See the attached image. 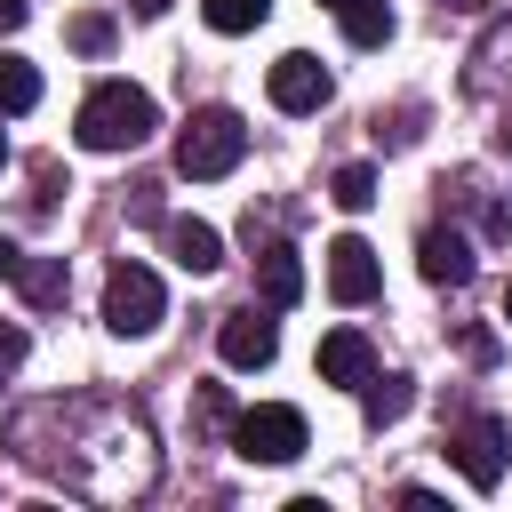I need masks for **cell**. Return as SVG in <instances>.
I'll return each instance as SVG.
<instances>
[{"label":"cell","mask_w":512,"mask_h":512,"mask_svg":"<svg viewBox=\"0 0 512 512\" xmlns=\"http://www.w3.org/2000/svg\"><path fill=\"white\" fill-rule=\"evenodd\" d=\"M24 416L56 432V448H24V464L48 472V480H64L72 496L120 504V496H144V488L160 480L152 432H144V416L120 408V400H40V408H24Z\"/></svg>","instance_id":"cell-1"},{"label":"cell","mask_w":512,"mask_h":512,"mask_svg":"<svg viewBox=\"0 0 512 512\" xmlns=\"http://www.w3.org/2000/svg\"><path fill=\"white\" fill-rule=\"evenodd\" d=\"M80 144L88 152H136L152 128H160V112H152V96L144 88H128V80H104V88H88V104H80Z\"/></svg>","instance_id":"cell-2"},{"label":"cell","mask_w":512,"mask_h":512,"mask_svg":"<svg viewBox=\"0 0 512 512\" xmlns=\"http://www.w3.org/2000/svg\"><path fill=\"white\" fill-rule=\"evenodd\" d=\"M240 152H248V120H240L232 104H200V112L184 120V136H176V168H184L192 184L232 176V168H240Z\"/></svg>","instance_id":"cell-3"},{"label":"cell","mask_w":512,"mask_h":512,"mask_svg":"<svg viewBox=\"0 0 512 512\" xmlns=\"http://www.w3.org/2000/svg\"><path fill=\"white\" fill-rule=\"evenodd\" d=\"M232 448H240L248 464H296V456H304V416L280 408V400L240 408V416H232Z\"/></svg>","instance_id":"cell-4"},{"label":"cell","mask_w":512,"mask_h":512,"mask_svg":"<svg viewBox=\"0 0 512 512\" xmlns=\"http://www.w3.org/2000/svg\"><path fill=\"white\" fill-rule=\"evenodd\" d=\"M160 312H168L160 280H152L144 264H112V280H104V328H112V336H152Z\"/></svg>","instance_id":"cell-5"},{"label":"cell","mask_w":512,"mask_h":512,"mask_svg":"<svg viewBox=\"0 0 512 512\" xmlns=\"http://www.w3.org/2000/svg\"><path fill=\"white\" fill-rule=\"evenodd\" d=\"M504 448H512L504 416H464V424L448 432V456H456V472H464L480 496H496V488H504Z\"/></svg>","instance_id":"cell-6"},{"label":"cell","mask_w":512,"mask_h":512,"mask_svg":"<svg viewBox=\"0 0 512 512\" xmlns=\"http://www.w3.org/2000/svg\"><path fill=\"white\" fill-rule=\"evenodd\" d=\"M216 352H224V368H264V360L280 352V320H272V304H264V312H256V304L224 312V328H216Z\"/></svg>","instance_id":"cell-7"},{"label":"cell","mask_w":512,"mask_h":512,"mask_svg":"<svg viewBox=\"0 0 512 512\" xmlns=\"http://www.w3.org/2000/svg\"><path fill=\"white\" fill-rule=\"evenodd\" d=\"M264 88H272V104H280V112H320V104L336 96L328 64H320V56H304V48H288V56L272 64V80H264Z\"/></svg>","instance_id":"cell-8"},{"label":"cell","mask_w":512,"mask_h":512,"mask_svg":"<svg viewBox=\"0 0 512 512\" xmlns=\"http://www.w3.org/2000/svg\"><path fill=\"white\" fill-rule=\"evenodd\" d=\"M328 288H336V304H368V296L384 288V272H376V248H368L360 232L328 240Z\"/></svg>","instance_id":"cell-9"},{"label":"cell","mask_w":512,"mask_h":512,"mask_svg":"<svg viewBox=\"0 0 512 512\" xmlns=\"http://www.w3.org/2000/svg\"><path fill=\"white\" fill-rule=\"evenodd\" d=\"M416 272H424L432 288H464V280H472V240H464L456 224H432V232L416 240Z\"/></svg>","instance_id":"cell-10"},{"label":"cell","mask_w":512,"mask_h":512,"mask_svg":"<svg viewBox=\"0 0 512 512\" xmlns=\"http://www.w3.org/2000/svg\"><path fill=\"white\" fill-rule=\"evenodd\" d=\"M320 376H328V384H344V392H360V384L376 376L368 336H360V328H328V336H320Z\"/></svg>","instance_id":"cell-11"},{"label":"cell","mask_w":512,"mask_h":512,"mask_svg":"<svg viewBox=\"0 0 512 512\" xmlns=\"http://www.w3.org/2000/svg\"><path fill=\"white\" fill-rule=\"evenodd\" d=\"M256 288H264V304H272V312H288V304L304 296V264H296V248L264 240V248H256Z\"/></svg>","instance_id":"cell-12"},{"label":"cell","mask_w":512,"mask_h":512,"mask_svg":"<svg viewBox=\"0 0 512 512\" xmlns=\"http://www.w3.org/2000/svg\"><path fill=\"white\" fill-rule=\"evenodd\" d=\"M168 248H176L184 272H216V264H224V232L200 224V216H176V224H168Z\"/></svg>","instance_id":"cell-13"},{"label":"cell","mask_w":512,"mask_h":512,"mask_svg":"<svg viewBox=\"0 0 512 512\" xmlns=\"http://www.w3.org/2000/svg\"><path fill=\"white\" fill-rule=\"evenodd\" d=\"M328 8H336V24H344L352 48H384L392 40V0H328Z\"/></svg>","instance_id":"cell-14"},{"label":"cell","mask_w":512,"mask_h":512,"mask_svg":"<svg viewBox=\"0 0 512 512\" xmlns=\"http://www.w3.org/2000/svg\"><path fill=\"white\" fill-rule=\"evenodd\" d=\"M16 288H24L32 312H48V304H64L72 272H64V256H24V264H16Z\"/></svg>","instance_id":"cell-15"},{"label":"cell","mask_w":512,"mask_h":512,"mask_svg":"<svg viewBox=\"0 0 512 512\" xmlns=\"http://www.w3.org/2000/svg\"><path fill=\"white\" fill-rule=\"evenodd\" d=\"M408 400H416V392H408V376H368V384H360V416H368L376 432H384V424H400V416H408Z\"/></svg>","instance_id":"cell-16"},{"label":"cell","mask_w":512,"mask_h":512,"mask_svg":"<svg viewBox=\"0 0 512 512\" xmlns=\"http://www.w3.org/2000/svg\"><path fill=\"white\" fill-rule=\"evenodd\" d=\"M440 192H456V200H464V208H472V216H480V232H488V240H504V232H512V216H504V208H496V200H488V184H480V176H472V168H464V176H448V184H440Z\"/></svg>","instance_id":"cell-17"},{"label":"cell","mask_w":512,"mask_h":512,"mask_svg":"<svg viewBox=\"0 0 512 512\" xmlns=\"http://www.w3.org/2000/svg\"><path fill=\"white\" fill-rule=\"evenodd\" d=\"M504 72H512V32H488V40H480V56H472V96H496V88H504Z\"/></svg>","instance_id":"cell-18"},{"label":"cell","mask_w":512,"mask_h":512,"mask_svg":"<svg viewBox=\"0 0 512 512\" xmlns=\"http://www.w3.org/2000/svg\"><path fill=\"white\" fill-rule=\"evenodd\" d=\"M40 104V72L24 56H0V112H32Z\"/></svg>","instance_id":"cell-19"},{"label":"cell","mask_w":512,"mask_h":512,"mask_svg":"<svg viewBox=\"0 0 512 512\" xmlns=\"http://www.w3.org/2000/svg\"><path fill=\"white\" fill-rule=\"evenodd\" d=\"M200 16H208V32H256L272 16V0H200Z\"/></svg>","instance_id":"cell-20"},{"label":"cell","mask_w":512,"mask_h":512,"mask_svg":"<svg viewBox=\"0 0 512 512\" xmlns=\"http://www.w3.org/2000/svg\"><path fill=\"white\" fill-rule=\"evenodd\" d=\"M328 200H336L344 216H360V208L376 200V168H360V160H352V168H336V184H328Z\"/></svg>","instance_id":"cell-21"},{"label":"cell","mask_w":512,"mask_h":512,"mask_svg":"<svg viewBox=\"0 0 512 512\" xmlns=\"http://www.w3.org/2000/svg\"><path fill=\"white\" fill-rule=\"evenodd\" d=\"M416 120H424L416 104H400V112H376V144H392V152H400V144H416Z\"/></svg>","instance_id":"cell-22"},{"label":"cell","mask_w":512,"mask_h":512,"mask_svg":"<svg viewBox=\"0 0 512 512\" xmlns=\"http://www.w3.org/2000/svg\"><path fill=\"white\" fill-rule=\"evenodd\" d=\"M72 48L80 56H104L112 48V16H72Z\"/></svg>","instance_id":"cell-23"},{"label":"cell","mask_w":512,"mask_h":512,"mask_svg":"<svg viewBox=\"0 0 512 512\" xmlns=\"http://www.w3.org/2000/svg\"><path fill=\"white\" fill-rule=\"evenodd\" d=\"M200 424H208V432H224V424H232V400H224V384H200Z\"/></svg>","instance_id":"cell-24"},{"label":"cell","mask_w":512,"mask_h":512,"mask_svg":"<svg viewBox=\"0 0 512 512\" xmlns=\"http://www.w3.org/2000/svg\"><path fill=\"white\" fill-rule=\"evenodd\" d=\"M16 368H24V328H16V320H0V384H8Z\"/></svg>","instance_id":"cell-25"},{"label":"cell","mask_w":512,"mask_h":512,"mask_svg":"<svg viewBox=\"0 0 512 512\" xmlns=\"http://www.w3.org/2000/svg\"><path fill=\"white\" fill-rule=\"evenodd\" d=\"M464 360L488 368V360H496V336H488V328H464Z\"/></svg>","instance_id":"cell-26"},{"label":"cell","mask_w":512,"mask_h":512,"mask_svg":"<svg viewBox=\"0 0 512 512\" xmlns=\"http://www.w3.org/2000/svg\"><path fill=\"white\" fill-rule=\"evenodd\" d=\"M24 16H32L24 0H0V40H8V32H24Z\"/></svg>","instance_id":"cell-27"},{"label":"cell","mask_w":512,"mask_h":512,"mask_svg":"<svg viewBox=\"0 0 512 512\" xmlns=\"http://www.w3.org/2000/svg\"><path fill=\"white\" fill-rule=\"evenodd\" d=\"M16 264H24V256H16L8 240H0V280H16Z\"/></svg>","instance_id":"cell-28"},{"label":"cell","mask_w":512,"mask_h":512,"mask_svg":"<svg viewBox=\"0 0 512 512\" xmlns=\"http://www.w3.org/2000/svg\"><path fill=\"white\" fill-rule=\"evenodd\" d=\"M496 144H504V152H512V112H504V128H496Z\"/></svg>","instance_id":"cell-29"},{"label":"cell","mask_w":512,"mask_h":512,"mask_svg":"<svg viewBox=\"0 0 512 512\" xmlns=\"http://www.w3.org/2000/svg\"><path fill=\"white\" fill-rule=\"evenodd\" d=\"M160 8H168V0H136V16H160Z\"/></svg>","instance_id":"cell-30"},{"label":"cell","mask_w":512,"mask_h":512,"mask_svg":"<svg viewBox=\"0 0 512 512\" xmlns=\"http://www.w3.org/2000/svg\"><path fill=\"white\" fill-rule=\"evenodd\" d=\"M440 8H488V0H440Z\"/></svg>","instance_id":"cell-31"},{"label":"cell","mask_w":512,"mask_h":512,"mask_svg":"<svg viewBox=\"0 0 512 512\" xmlns=\"http://www.w3.org/2000/svg\"><path fill=\"white\" fill-rule=\"evenodd\" d=\"M504 320H512V288H504Z\"/></svg>","instance_id":"cell-32"},{"label":"cell","mask_w":512,"mask_h":512,"mask_svg":"<svg viewBox=\"0 0 512 512\" xmlns=\"http://www.w3.org/2000/svg\"><path fill=\"white\" fill-rule=\"evenodd\" d=\"M0 168H8V136H0Z\"/></svg>","instance_id":"cell-33"}]
</instances>
